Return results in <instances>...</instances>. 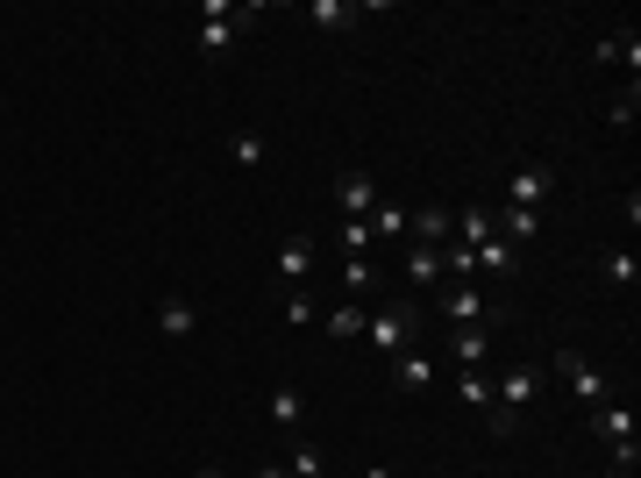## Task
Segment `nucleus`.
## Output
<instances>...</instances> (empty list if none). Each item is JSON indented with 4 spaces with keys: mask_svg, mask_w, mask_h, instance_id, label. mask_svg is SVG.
Instances as JSON below:
<instances>
[{
    "mask_svg": "<svg viewBox=\"0 0 641 478\" xmlns=\"http://www.w3.org/2000/svg\"><path fill=\"white\" fill-rule=\"evenodd\" d=\"M0 108H8V94H0Z\"/></svg>",
    "mask_w": 641,
    "mask_h": 478,
    "instance_id": "obj_33",
    "label": "nucleus"
},
{
    "mask_svg": "<svg viewBox=\"0 0 641 478\" xmlns=\"http://www.w3.org/2000/svg\"><path fill=\"white\" fill-rule=\"evenodd\" d=\"M406 229H414L427 250H442V243H449V207H421V215L406 221Z\"/></svg>",
    "mask_w": 641,
    "mask_h": 478,
    "instance_id": "obj_21",
    "label": "nucleus"
},
{
    "mask_svg": "<svg viewBox=\"0 0 641 478\" xmlns=\"http://www.w3.org/2000/svg\"><path fill=\"white\" fill-rule=\"evenodd\" d=\"M470 258H478V279H513V264H521V250H513L507 236H485V243L470 250Z\"/></svg>",
    "mask_w": 641,
    "mask_h": 478,
    "instance_id": "obj_11",
    "label": "nucleus"
},
{
    "mask_svg": "<svg viewBox=\"0 0 641 478\" xmlns=\"http://www.w3.org/2000/svg\"><path fill=\"white\" fill-rule=\"evenodd\" d=\"M456 393H464L470 414H492V379L485 371H456Z\"/></svg>",
    "mask_w": 641,
    "mask_h": 478,
    "instance_id": "obj_23",
    "label": "nucleus"
},
{
    "mask_svg": "<svg viewBox=\"0 0 641 478\" xmlns=\"http://www.w3.org/2000/svg\"><path fill=\"white\" fill-rule=\"evenodd\" d=\"M363 322H371V307H357V301H343V307H320V328H328L335 343H357V336H363Z\"/></svg>",
    "mask_w": 641,
    "mask_h": 478,
    "instance_id": "obj_17",
    "label": "nucleus"
},
{
    "mask_svg": "<svg viewBox=\"0 0 641 478\" xmlns=\"http://www.w3.org/2000/svg\"><path fill=\"white\" fill-rule=\"evenodd\" d=\"M193 328H200V307H193V301H178V293H172V301H157V336L186 343Z\"/></svg>",
    "mask_w": 641,
    "mask_h": 478,
    "instance_id": "obj_14",
    "label": "nucleus"
},
{
    "mask_svg": "<svg viewBox=\"0 0 641 478\" xmlns=\"http://www.w3.org/2000/svg\"><path fill=\"white\" fill-rule=\"evenodd\" d=\"M264 137H257V129H242V137H236V164H242V172H264Z\"/></svg>",
    "mask_w": 641,
    "mask_h": 478,
    "instance_id": "obj_27",
    "label": "nucleus"
},
{
    "mask_svg": "<svg viewBox=\"0 0 641 478\" xmlns=\"http://www.w3.org/2000/svg\"><path fill=\"white\" fill-rule=\"evenodd\" d=\"M414 328H421L414 307H371V322H363V343H371V350L392 365L400 350H414Z\"/></svg>",
    "mask_w": 641,
    "mask_h": 478,
    "instance_id": "obj_2",
    "label": "nucleus"
},
{
    "mask_svg": "<svg viewBox=\"0 0 641 478\" xmlns=\"http://www.w3.org/2000/svg\"><path fill=\"white\" fill-rule=\"evenodd\" d=\"M548 365H556V379L571 385V393L585 400V408H606V371L591 365L585 350H556V357H548Z\"/></svg>",
    "mask_w": 641,
    "mask_h": 478,
    "instance_id": "obj_3",
    "label": "nucleus"
},
{
    "mask_svg": "<svg viewBox=\"0 0 641 478\" xmlns=\"http://www.w3.org/2000/svg\"><path fill=\"white\" fill-rule=\"evenodd\" d=\"M314 272V236H285L279 243V286H307Z\"/></svg>",
    "mask_w": 641,
    "mask_h": 478,
    "instance_id": "obj_9",
    "label": "nucleus"
},
{
    "mask_svg": "<svg viewBox=\"0 0 641 478\" xmlns=\"http://www.w3.org/2000/svg\"><path fill=\"white\" fill-rule=\"evenodd\" d=\"M264 408H271V422H285V428H293V422H307V393H300V385H271V400H264Z\"/></svg>",
    "mask_w": 641,
    "mask_h": 478,
    "instance_id": "obj_19",
    "label": "nucleus"
},
{
    "mask_svg": "<svg viewBox=\"0 0 641 478\" xmlns=\"http://www.w3.org/2000/svg\"><path fill=\"white\" fill-rule=\"evenodd\" d=\"M485 236H492V207H464V215H456V236L449 243H464V250H478Z\"/></svg>",
    "mask_w": 641,
    "mask_h": 478,
    "instance_id": "obj_20",
    "label": "nucleus"
},
{
    "mask_svg": "<svg viewBox=\"0 0 641 478\" xmlns=\"http://www.w3.org/2000/svg\"><path fill=\"white\" fill-rule=\"evenodd\" d=\"M307 22L314 29H349V22H357V8H349V0H307Z\"/></svg>",
    "mask_w": 641,
    "mask_h": 478,
    "instance_id": "obj_24",
    "label": "nucleus"
},
{
    "mask_svg": "<svg viewBox=\"0 0 641 478\" xmlns=\"http://www.w3.org/2000/svg\"><path fill=\"white\" fill-rule=\"evenodd\" d=\"M285 471H293V478H320V450H293V457H285Z\"/></svg>",
    "mask_w": 641,
    "mask_h": 478,
    "instance_id": "obj_28",
    "label": "nucleus"
},
{
    "mask_svg": "<svg viewBox=\"0 0 641 478\" xmlns=\"http://www.w3.org/2000/svg\"><path fill=\"white\" fill-rule=\"evenodd\" d=\"M250 478H293V471H285V465H257Z\"/></svg>",
    "mask_w": 641,
    "mask_h": 478,
    "instance_id": "obj_29",
    "label": "nucleus"
},
{
    "mask_svg": "<svg viewBox=\"0 0 641 478\" xmlns=\"http://www.w3.org/2000/svg\"><path fill=\"white\" fill-rule=\"evenodd\" d=\"M599 272H606V286H628V293H634L641 258H634V250H606V258H599Z\"/></svg>",
    "mask_w": 641,
    "mask_h": 478,
    "instance_id": "obj_22",
    "label": "nucleus"
},
{
    "mask_svg": "<svg viewBox=\"0 0 641 478\" xmlns=\"http://www.w3.org/2000/svg\"><path fill=\"white\" fill-rule=\"evenodd\" d=\"M548 193H556V164H513V178H507V207H534V215H542Z\"/></svg>",
    "mask_w": 641,
    "mask_h": 478,
    "instance_id": "obj_6",
    "label": "nucleus"
},
{
    "mask_svg": "<svg viewBox=\"0 0 641 478\" xmlns=\"http://www.w3.org/2000/svg\"><path fill=\"white\" fill-rule=\"evenodd\" d=\"M542 371H534V365H513L507 371V379H499L492 385V414H485V428H492V436H513V428H521L528 422V414H534V400H542Z\"/></svg>",
    "mask_w": 641,
    "mask_h": 478,
    "instance_id": "obj_1",
    "label": "nucleus"
},
{
    "mask_svg": "<svg viewBox=\"0 0 641 478\" xmlns=\"http://www.w3.org/2000/svg\"><path fill=\"white\" fill-rule=\"evenodd\" d=\"M193 478H221V465H200V471H193Z\"/></svg>",
    "mask_w": 641,
    "mask_h": 478,
    "instance_id": "obj_30",
    "label": "nucleus"
},
{
    "mask_svg": "<svg viewBox=\"0 0 641 478\" xmlns=\"http://www.w3.org/2000/svg\"><path fill=\"white\" fill-rule=\"evenodd\" d=\"M492 236H507V243L521 250V243L542 236V215H534V207H499V215H492Z\"/></svg>",
    "mask_w": 641,
    "mask_h": 478,
    "instance_id": "obj_12",
    "label": "nucleus"
},
{
    "mask_svg": "<svg viewBox=\"0 0 641 478\" xmlns=\"http://www.w3.org/2000/svg\"><path fill=\"white\" fill-rule=\"evenodd\" d=\"M335 200H343L349 221H363V215L378 207V178L363 172V164H343V172H335Z\"/></svg>",
    "mask_w": 641,
    "mask_h": 478,
    "instance_id": "obj_7",
    "label": "nucleus"
},
{
    "mask_svg": "<svg viewBox=\"0 0 641 478\" xmlns=\"http://www.w3.org/2000/svg\"><path fill=\"white\" fill-rule=\"evenodd\" d=\"M242 14L250 8H228V0H207V22H200V57H228L242 36Z\"/></svg>",
    "mask_w": 641,
    "mask_h": 478,
    "instance_id": "obj_4",
    "label": "nucleus"
},
{
    "mask_svg": "<svg viewBox=\"0 0 641 478\" xmlns=\"http://www.w3.org/2000/svg\"><path fill=\"white\" fill-rule=\"evenodd\" d=\"M606 478H634V471H613V465H606Z\"/></svg>",
    "mask_w": 641,
    "mask_h": 478,
    "instance_id": "obj_32",
    "label": "nucleus"
},
{
    "mask_svg": "<svg viewBox=\"0 0 641 478\" xmlns=\"http://www.w3.org/2000/svg\"><path fill=\"white\" fill-rule=\"evenodd\" d=\"M363 221H371V243H392V236H406V221H414V207H400V200H392V193H378V207H371V215H363Z\"/></svg>",
    "mask_w": 641,
    "mask_h": 478,
    "instance_id": "obj_10",
    "label": "nucleus"
},
{
    "mask_svg": "<svg viewBox=\"0 0 641 478\" xmlns=\"http://www.w3.org/2000/svg\"><path fill=\"white\" fill-rule=\"evenodd\" d=\"M363 478H392V471H385V465H371V471H363Z\"/></svg>",
    "mask_w": 641,
    "mask_h": 478,
    "instance_id": "obj_31",
    "label": "nucleus"
},
{
    "mask_svg": "<svg viewBox=\"0 0 641 478\" xmlns=\"http://www.w3.org/2000/svg\"><path fill=\"white\" fill-rule=\"evenodd\" d=\"M285 322H293V328H307V322H320V301H314L307 286H285Z\"/></svg>",
    "mask_w": 641,
    "mask_h": 478,
    "instance_id": "obj_25",
    "label": "nucleus"
},
{
    "mask_svg": "<svg viewBox=\"0 0 641 478\" xmlns=\"http://www.w3.org/2000/svg\"><path fill=\"white\" fill-rule=\"evenodd\" d=\"M591 436L599 443H634V408H613V400L591 408Z\"/></svg>",
    "mask_w": 641,
    "mask_h": 478,
    "instance_id": "obj_16",
    "label": "nucleus"
},
{
    "mask_svg": "<svg viewBox=\"0 0 641 478\" xmlns=\"http://www.w3.org/2000/svg\"><path fill=\"white\" fill-rule=\"evenodd\" d=\"M435 307L449 315V328H492V301H485L478 286H442Z\"/></svg>",
    "mask_w": 641,
    "mask_h": 478,
    "instance_id": "obj_5",
    "label": "nucleus"
},
{
    "mask_svg": "<svg viewBox=\"0 0 641 478\" xmlns=\"http://www.w3.org/2000/svg\"><path fill=\"white\" fill-rule=\"evenodd\" d=\"M392 385H400L406 400H427V393H435V357H427V350H400V357H392Z\"/></svg>",
    "mask_w": 641,
    "mask_h": 478,
    "instance_id": "obj_8",
    "label": "nucleus"
},
{
    "mask_svg": "<svg viewBox=\"0 0 641 478\" xmlns=\"http://www.w3.org/2000/svg\"><path fill=\"white\" fill-rule=\"evenodd\" d=\"M343 293L363 307V301L378 293V264H371V258H343Z\"/></svg>",
    "mask_w": 641,
    "mask_h": 478,
    "instance_id": "obj_18",
    "label": "nucleus"
},
{
    "mask_svg": "<svg viewBox=\"0 0 641 478\" xmlns=\"http://www.w3.org/2000/svg\"><path fill=\"white\" fill-rule=\"evenodd\" d=\"M449 357L464 371H478L485 357H492V328H449Z\"/></svg>",
    "mask_w": 641,
    "mask_h": 478,
    "instance_id": "obj_15",
    "label": "nucleus"
},
{
    "mask_svg": "<svg viewBox=\"0 0 641 478\" xmlns=\"http://www.w3.org/2000/svg\"><path fill=\"white\" fill-rule=\"evenodd\" d=\"M406 286H414V293H442V250H427V243L406 250Z\"/></svg>",
    "mask_w": 641,
    "mask_h": 478,
    "instance_id": "obj_13",
    "label": "nucleus"
},
{
    "mask_svg": "<svg viewBox=\"0 0 641 478\" xmlns=\"http://www.w3.org/2000/svg\"><path fill=\"white\" fill-rule=\"evenodd\" d=\"M371 250H378L371 243V221H349L343 215V258H371Z\"/></svg>",
    "mask_w": 641,
    "mask_h": 478,
    "instance_id": "obj_26",
    "label": "nucleus"
}]
</instances>
